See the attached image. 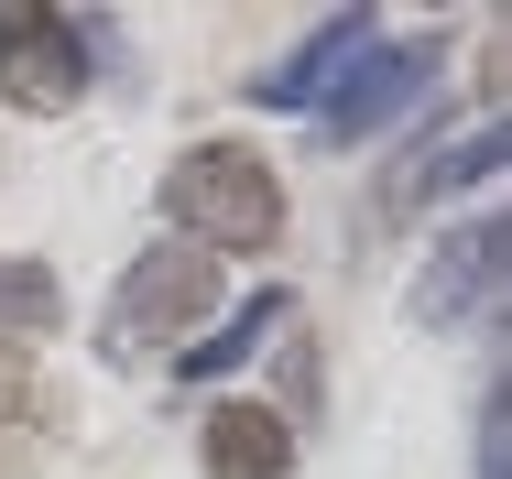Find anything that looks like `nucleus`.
Masks as SVG:
<instances>
[{"label": "nucleus", "mask_w": 512, "mask_h": 479, "mask_svg": "<svg viewBox=\"0 0 512 479\" xmlns=\"http://www.w3.org/2000/svg\"><path fill=\"white\" fill-rule=\"evenodd\" d=\"M164 218L186 251H273L284 240V175L251 153V142H186L164 164Z\"/></svg>", "instance_id": "nucleus-1"}, {"label": "nucleus", "mask_w": 512, "mask_h": 479, "mask_svg": "<svg viewBox=\"0 0 512 479\" xmlns=\"http://www.w3.org/2000/svg\"><path fill=\"white\" fill-rule=\"evenodd\" d=\"M218 262L207 251H186V240H153L120 284H109V316H99V349L109 360H142V349H164V338H186V327H207L218 316Z\"/></svg>", "instance_id": "nucleus-2"}, {"label": "nucleus", "mask_w": 512, "mask_h": 479, "mask_svg": "<svg viewBox=\"0 0 512 479\" xmlns=\"http://www.w3.org/2000/svg\"><path fill=\"white\" fill-rule=\"evenodd\" d=\"M109 22H66V11H22L0 0V109L22 120H66L88 98V55H99Z\"/></svg>", "instance_id": "nucleus-3"}, {"label": "nucleus", "mask_w": 512, "mask_h": 479, "mask_svg": "<svg viewBox=\"0 0 512 479\" xmlns=\"http://www.w3.org/2000/svg\"><path fill=\"white\" fill-rule=\"evenodd\" d=\"M502 284H512V218L502 207H480V218H458L425 262H414V327H480V316H502Z\"/></svg>", "instance_id": "nucleus-4"}, {"label": "nucleus", "mask_w": 512, "mask_h": 479, "mask_svg": "<svg viewBox=\"0 0 512 479\" xmlns=\"http://www.w3.org/2000/svg\"><path fill=\"white\" fill-rule=\"evenodd\" d=\"M436 77H447V33H414V44H371V55L338 77V98L316 109V131H327L338 153H360V142H371L382 120H404V109L436 88Z\"/></svg>", "instance_id": "nucleus-5"}, {"label": "nucleus", "mask_w": 512, "mask_h": 479, "mask_svg": "<svg viewBox=\"0 0 512 479\" xmlns=\"http://www.w3.org/2000/svg\"><path fill=\"white\" fill-rule=\"evenodd\" d=\"M371 44H382V22H371V11H327L306 44H295V55H273L240 98H251V109H306V120H316V109L338 98V77H349Z\"/></svg>", "instance_id": "nucleus-6"}, {"label": "nucleus", "mask_w": 512, "mask_h": 479, "mask_svg": "<svg viewBox=\"0 0 512 479\" xmlns=\"http://www.w3.org/2000/svg\"><path fill=\"white\" fill-rule=\"evenodd\" d=\"M197 469L207 479H295V414L218 392V403L197 414Z\"/></svg>", "instance_id": "nucleus-7"}, {"label": "nucleus", "mask_w": 512, "mask_h": 479, "mask_svg": "<svg viewBox=\"0 0 512 479\" xmlns=\"http://www.w3.org/2000/svg\"><path fill=\"white\" fill-rule=\"evenodd\" d=\"M502 164H512V120H480V131H458V142L404 153V164H393V186H382V207L414 218V207H436V196H458V186H491Z\"/></svg>", "instance_id": "nucleus-8"}, {"label": "nucleus", "mask_w": 512, "mask_h": 479, "mask_svg": "<svg viewBox=\"0 0 512 479\" xmlns=\"http://www.w3.org/2000/svg\"><path fill=\"white\" fill-rule=\"evenodd\" d=\"M284 327H295V294L262 284L240 316H218V338H186V349H175V382H197V392H207V382H229V371H240L251 349H273Z\"/></svg>", "instance_id": "nucleus-9"}, {"label": "nucleus", "mask_w": 512, "mask_h": 479, "mask_svg": "<svg viewBox=\"0 0 512 479\" xmlns=\"http://www.w3.org/2000/svg\"><path fill=\"white\" fill-rule=\"evenodd\" d=\"M66 316V284L44 273V262H22V251H0V338L22 349V338H44Z\"/></svg>", "instance_id": "nucleus-10"}, {"label": "nucleus", "mask_w": 512, "mask_h": 479, "mask_svg": "<svg viewBox=\"0 0 512 479\" xmlns=\"http://www.w3.org/2000/svg\"><path fill=\"white\" fill-rule=\"evenodd\" d=\"M480 479H512V371L480 392Z\"/></svg>", "instance_id": "nucleus-11"}, {"label": "nucleus", "mask_w": 512, "mask_h": 479, "mask_svg": "<svg viewBox=\"0 0 512 479\" xmlns=\"http://www.w3.org/2000/svg\"><path fill=\"white\" fill-rule=\"evenodd\" d=\"M22 414H33V349H11V338H0V436H11Z\"/></svg>", "instance_id": "nucleus-12"}]
</instances>
